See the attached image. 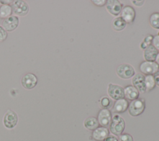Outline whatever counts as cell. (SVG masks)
Segmentation results:
<instances>
[{"label":"cell","mask_w":159,"mask_h":141,"mask_svg":"<svg viewBox=\"0 0 159 141\" xmlns=\"http://www.w3.org/2000/svg\"><path fill=\"white\" fill-rule=\"evenodd\" d=\"M18 122V117L17 114L12 111L8 110L3 117V124L4 127L8 129L14 128Z\"/></svg>","instance_id":"7"},{"label":"cell","mask_w":159,"mask_h":141,"mask_svg":"<svg viewBox=\"0 0 159 141\" xmlns=\"http://www.w3.org/2000/svg\"><path fill=\"white\" fill-rule=\"evenodd\" d=\"M7 37V32L0 25V42H4Z\"/></svg>","instance_id":"26"},{"label":"cell","mask_w":159,"mask_h":141,"mask_svg":"<svg viewBox=\"0 0 159 141\" xmlns=\"http://www.w3.org/2000/svg\"><path fill=\"white\" fill-rule=\"evenodd\" d=\"M116 72L117 75L123 80H129L132 78L135 73L134 67L126 63L118 65L116 69Z\"/></svg>","instance_id":"4"},{"label":"cell","mask_w":159,"mask_h":141,"mask_svg":"<svg viewBox=\"0 0 159 141\" xmlns=\"http://www.w3.org/2000/svg\"><path fill=\"white\" fill-rule=\"evenodd\" d=\"M129 104L128 101L125 98L118 99L113 104L112 107V112L117 114L124 113L128 109Z\"/></svg>","instance_id":"15"},{"label":"cell","mask_w":159,"mask_h":141,"mask_svg":"<svg viewBox=\"0 0 159 141\" xmlns=\"http://www.w3.org/2000/svg\"><path fill=\"white\" fill-rule=\"evenodd\" d=\"M125 127L124 119L119 115L115 114L112 116L111 122L109 125V130L112 135L119 136L121 135Z\"/></svg>","instance_id":"1"},{"label":"cell","mask_w":159,"mask_h":141,"mask_svg":"<svg viewBox=\"0 0 159 141\" xmlns=\"http://www.w3.org/2000/svg\"><path fill=\"white\" fill-rule=\"evenodd\" d=\"M99 103L102 109H109L112 107L113 102L112 99L107 96H103L99 99Z\"/></svg>","instance_id":"21"},{"label":"cell","mask_w":159,"mask_h":141,"mask_svg":"<svg viewBox=\"0 0 159 141\" xmlns=\"http://www.w3.org/2000/svg\"><path fill=\"white\" fill-rule=\"evenodd\" d=\"M158 53V51L152 45H150L143 50V57L145 61H155Z\"/></svg>","instance_id":"17"},{"label":"cell","mask_w":159,"mask_h":141,"mask_svg":"<svg viewBox=\"0 0 159 141\" xmlns=\"http://www.w3.org/2000/svg\"><path fill=\"white\" fill-rule=\"evenodd\" d=\"M19 24V19L17 16L12 15L2 20V27L7 32H12L16 29Z\"/></svg>","instance_id":"12"},{"label":"cell","mask_w":159,"mask_h":141,"mask_svg":"<svg viewBox=\"0 0 159 141\" xmlns=\"http://www.w3.org/2000/svg\"><path fill=\"white\" fill-rule=\"evenodd\" d=\"M107 93L110 98L115 101L124 98V88L118 84L109 83L107 88Z\"/></svg>","instance_id":"6"},{"label":"cell","mask_w":159,"mask_h":141,"mask_svg":"<svg viewBox=\"0 0 159 141\" xmlns=\"http://www.w3.org/2000/svg\"><path fill=\"white\" fill-rule=\"evenodd\" d=\"M150 25L155 29H159V12L152 13L149 17Z\"/></svg>","instance_id":"23"},{"label":"cell","mask_w":159,"mask_h":141,"mask_svg":"<svg viewBox=\"0 0 159 141\" xmlns=\"http://www.w3.org/2000/svg\"><path fill=\"white\" fill-rule=\"evenodd\" d=\"M145 84L146 92H150L155 88L156 84L153 75L145 76Z\"/></svg>","instance_id":"20"},{"label":"cell","mask_w":159,"mask_h":141,"mask_svg":"<svg viewBox=\"0 0 159 141\" xmlns=\"http://www.w3.org/2000/svg\"><path fill=\"white\" fill-rule=\"evenodd\" d=\"M12 2V0H0V4L2 5H10Z\"/></svg>","instance_id":"32"},{"label":"cell","mask_w":159,"mask_h":141,"mask_svg":"<svg viewBox=\"0 0 159 141\" xmlns=\"http://www.w3.org/2000/svg\"><path fill=\"white\" fill-rule=\"evenodd\" d=\"M155 81V84L157 86H159V70L158 71H157L155 73H154L153 75Z\"/></svg>","instance_id":"31"},{"label":"cell","mask_w":159,"mask_h":141,"mask_svg":"<svg viewBox=\"0 0 159 141\" xmlns=\"http://www.w3.org/2000/svg\"><path fill=\"white\" fill-rule=\"evenodd\" d=\"M158 65H159V52L157 55V57H156V59H155V61Z\"/></svg>","instance_id":"33"},{"label":"cell","mask_w":159,"mask_h":141,"mask_svg":"<svg viewBox=\"0 0 159 141\" xmlns=\"http://www.w3.org/2000/svg\"><path fill=\"white\" fill-rule=\"evenodd\" d=\"M12 14L16 16H25L29 11V7L25 1L22 0L12 1L11 4Z\"/></svg>","instance_id":"3"},{"label":"cell","mask_w":159,"mask_h":141,"mask_svg":"<svg viewBox=\"0 0 159 141\" xmlns=\"http://www.w3.org/2000/svg\"><path fill=\"white\" fill-rule=\"evenodd\" d=\"M145 109V101L143 98H138L132 101L129 104L128 112L132 117L139 116L142 114Z\"/></svg>","instance_id":"2"},{"label":"cell","mask_w":159,"mask_h":141,"mask_svg":"<svg viewBox=\"0 0 159 141\" xmlns=\"http://www.w3.org/2000/svg\"><path fill=\"white\" fill-rule=\"evenodd\" d=\"M132 86H134L139 93H145L146 92L145 84V75L142 73H137L132 79Z\"/></svg>","instance_id":"13"},{"label":"cell","mask_w":159,"mask_h":141,"mask_svg":"<svg viewBox=\"0 0 159 141\" xmlns=\"http://www.w3.org/2000/svg\"><path fill=\"white\" fill-rule=\"evenodd\" d=\"M12 11L10 5H2L0 6V18L6 19L12 16Z\"/></svg>","instance_id":"22"},{"label":"cell","mask_w":159,"mask_h":141,"mask_svg":"<svg viewBox=\"0 0 159 141\" xmlns=\"http://www.w3.org/2000/svg\"><path fill=\"white\" fill-rule=\"evenodd\" d=\"M105 6L108 12L114 16L120 14L123 8V4L118 0H108Z\"/></svg>","instance_id":"10"},{"label":"cell","mask_w":159,"mask_h":141,"mask_svg":"<svg viewBox=\"0 0 159 141\" xmlns=\"http://www.w3.org/2000/svg\"><path fill=\"white\" fill-rule=\"evenodd\" d=\"M103 141H118V138L114 135H109Z\"/></svg>","instance_id":"29"},{"label":"cell","mask_w":159,"mask_h":141,"mask_svg":"<svg viewBox=\"0 0 159 141\" xmlns=\"http://www.w3.org/2000/svg\"><path fill=\"white\" fill-rule=\"evenodd\" d=\"M111 25L114 30L121 31L125 28L127 24L121 17H117L112 21Z\"/></svg>","instance_id":"19"},{"label":"cell","mask_w":159,"mask_h":141,"mask_svg":"<svg viewBox=\"0 0 159 141\" xmlns=\"http://www.w3.org/2000/svg\"><path fill=\"white\" fill-rule=\"evenodd\" d=\"M112 114L109 109H101L98 113L97 119L99 124L102 127H107L109 125L112 120Z\"/></svg>","instance_id":"9"},{"label":"cell","mask_w":159,"mask_h":141,"mask_svg":"<svg viewBox=\"0 0 159 141\" xmlns=\"http://www.w3.org/2000/svg\"><path fill=\"white\" fill-rule=\"evenodd\" d=\"M158 35H159V30H158Z\"/></svg>","instance_id":"34"},{"label":"cell","mask_w":159,"mask_h":141,"mask_svg":"<svg viewBox=\"0 0 159 141\" xmlns=\"http://www.w3.org/2000/svg\"><path fill=\"white\" fill-rule=\"evenodd\" d=\"M118 141H134L132 136L128 133H122L119 136Z\"/></svg>","instance_id":"25"},{"label":"cell","mask_w":159,"mask_h":141,"mask_svg":"<svg viewBox=\"0 0 159 141\" xmlns=\"http://www.w3.org/2000/svg\"><path fill=\"white\" fill-rule=\"evenodd\" d=\"M136 12L134 8L130 6H125L123 7L121 12L120 16L123 20L127 24H132L135 20Z\"/></svg>","instance_id":"11"},{"label":"cell","mask_w":159,"mask_h":141,"mask_svg":"<svg viewBox=\"0 0 159 141\" xmlns=\"http://www.w3.org/2000/svg\"><path fill=\"white\" fill-rule=\"evenodd\" d=\"M152 45L159 52V35H156L153 36L152 42Z\"/></svg>","instance_id":"27"},{"label":"cell","mask_w":159,"mask_h":141,"mask_svg":"<svg viewBox=\"0 0 159 141\" xmlns=\"http://www.w3.org/2000/svg\"><path fill=\"white\" fill-rule=\"evenodd\" d=\"M144 1L143 0H140V1H138V0H132V4L134 5V6H137V7H140V6H143V4H144Z\"/></svg>","instance_id":"30"},{"label":"cell","mask_w":159,"mask_h":141,"mask_svg":"<svg viewBox=\"0 0 159 141\" xmlns=\"http://www.w3.org/2000/svg\"><path fill=\"white\" fill-rule=\"evenodd\" d=\"M140 71L143 75H153L159 70V65L155 61H142L139 66Z\"/></svg>","instance_id":"5"},{"label":"cell","mask_w":159,"mask_h":141,"mask_svg":"<svg viewBox=\"0 0 159 141\" xmlns=\"http://www.w3.org/2000/svg\"><path fill=\"white\" fill-rule=\"evenodd\" d=\"M38 79L37 76L32 73H27L23 75L21 78V85L26 89H32L37 84Z\"/></svg>","instance_id":"8"},{"label":"cell","mask_w":159,"mask_h":141,"mask_svg":"<svg viewBox=\"0 0 159 141\" xmlns=\"http://www.w3.org/2000/svg\"><path fill=\"white\" fill-rule=\"evenodd\" d=\"M124 98L127 100L134 101L139 98V92L132 85H127L124 88Z\"/></svg>","instance_id":"16"},{"label":"cell","mask_w":159,"mask_h":141,"mask_svg":"<svg viewBox=\"0 0 159 141\" xmlns=\"http://www.w3.org/2000/svg\"><path fill=\"white\" fill-rule=\"evenodd\" d=\"M153 36L152 35H147L143 40L142 42L140 43V48L141 50H144L147 47L152 45V42L153 40Z\"/></svg>","instance_id":"24"},{"label":"cell","mask_w":159,"mask_h":141,"mask_svg":"<svg viewBox=\"0 0 159 141\" xmlns=\"http://www.w3.org/2000/svg\"><path fill=\"white\" fill-rule=\"evenodd\" d=\"M83 125L86 129L91 131H93L99 126L97 118L93 116H90L86 118L84 121Z\"/></svg>","instance_id":"18"},{"label":"cell","mask_w":159,"mask_h":141,"mask_svg":"<svg viewBox=\"0 0 159 141\" xmlns=\"http://www.w3.org/2000/svg\"><path fill=\"white\" fill-rule=\"evenodd\" d=\"M109 135V130L107 127L99 126L92 132V138L96 141H103Z\"/></svg>","instance_id":"14"},{"label":"cell","mask_w":159,"mask_h":141,"mask_svg":"<svg viewBox=\"0 0 159 141\" xmlns=\"http://www.w3.org/2000/svg\"><path fill=\"white\" fill-rule=\"evenodd\" d=\"M93 4H94L96 6L101 7L106 5L107 1L106 0H93L91 1Z\"/></svg>","instance_id":"28"}]
</instances>
